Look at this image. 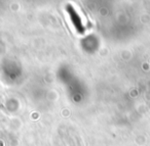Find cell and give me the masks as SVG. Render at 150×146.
I'll return each instance as SVG.
<instances>
[{
    "instance_id": "6da1fadb",
    "label": "cell",
    "mask_w": 150,
    "mask_h": 146,
    "mask_svg": "<svg viewBox=\"0 0 150 146\" xmlns=\"http://www.w3.org/2000/svg\"><path fill=\"white\" fill-rule=\"evenodd\" d=\"M66 9L67 11H68L69 15H70L71 20H72L73 24H74L75 28L77 29L78 32H83V27H82V24H81V20H80L79 15H78V13H76V10L74 9V7L72 6V5L68 4L66 5Z\"/></svg>"
}]
</instances>
